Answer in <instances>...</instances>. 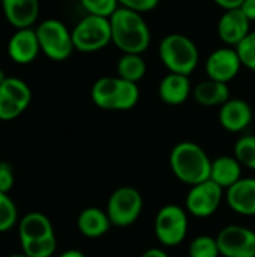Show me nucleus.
<instances>
[{
    "label": "nucleus",
    "instance_id": "1",
    "mask_svg": "<svg viewBox=\"0 0 255 257\" xmlns=\"http://www.w3.org/2000/svg\"><path fill=\"white\" fill-rule=\"evenodd\" d=\"M110 27L111 44L123 54H143L149 50L152 33L143 14L119 8L110 17Z\"/></svg>",
    "mask_w": 255,
    "mask_h": 257
},
{
    "label": "nucleus",
    "instance_id": "2",
    "mask_svg": "<svg viewBox=\"0 0 255 257\" xmlns=\"http://www.w3.org/2000/svg\"><path fill=\"white\" fill-rule=\"evenodd\" d=\"M168 163L173 175L189 187L210 179L212 160L207 152L194 142L177 143L170 152Z\"/></svg>",
    "mask_w": 255,
    "mask_h": 257
},
{
    "label": "nucleus",
    "instance_id": "3",
    "mask_svg": "<svg viewBox=\"0 0 255 257\" xmlns=\"http://www.w3.org/2000/svg\"><path fill=\"white\" fill-rule=\"evenodd\" d=\"M90 98L98 108L108 111H128L140 101V89L137 83L120 77H101L90 90Z\"/></svg>",
    "mask_w": 255,
    "mask_h": 257
},
{
    "label": "nucleus",
    "instance_id": "4",
    "mask_svg": "<svg viewBox=\"0 0 255 257\" xmlns=\"http://www.w3.org/2000/svg\"><path fill=\"white\" fill-rule=\"evenodd\" d=\"M158 54L168 72L191 75L200 62V51L195 42L182 33L164 36L158 47Z\"/></svg>",
    "mask_w": 255,
    "mask_h": 257
},
{
    "label": "nucleus",
    "instance_id": "5",
    "mask_svg": "<svg viewBox=\"0 0 255 257\" xmlns=\"http://www.w3.org/2000/svg\"><path fill=\"white\" fill-rule=\"evenodd\" d=\"M36 36L41 51L53 62H63L71 57L74 48L72 32L65 23L56 18L44 20L36 26Z\"/></svg>",
    "mask_w": 255,
    "mask_h": 257
},
{
    "label": "nucleus",
    "instance_id": "6",
    "mask_svg": "<svg viewBox=\"0 0 255 257\" xmlns=\"http://www.w3.org/2000/svg\"><path fill=\"white\" fill-rule=\"evenodd\" d=\"M155 236L158 242L164 247H177L180 245L189 229V214L185 206L174 203L162 206L155 217L153 223Z\"/></svg>",
    "mask_w": 255,
    "mask_h": 257
},
{
    "label": "nucleus",
    "instance_id": "7",
    "mask_svg": "<svg viewBox=\"0 0 255 257\" xmlns=\"http://www.w3.org/2000/svg\"><path fill=\"white\" fill-rule=\"evenodd\" d=\"M71 32L74 48L80 53H96L111 44L110 18L87 14Z\"/></svg>",
    "mask_w": 255,
    "mask_h": 257
},
{
    "label": "nucleus",
    "instance_id": "8",
    "mask_svg": "<svg viewBox=\"0 0 255 257\" xmlns=\"http://www.w3.org/2000/svg\"><path fill=\"white\" fill-rule=\"evenodd\" d=\"M143 196L134 187L123 185L116 188L107 202V214L110 221L116 227L132 226L143 212Z\"/></svg>",
    "mask_w": 255,
    "mask_h": 257
},
{
    "label": "nucleus",
    "instance_id": "9",
    "mask_svg": "<svg viewBox=\"0 0 255 257\" xmlns=\"http://www.w3.org/2000/svg\"><path fill=\"white\" fill-rule=\"evenodd\" d=\"M224 199L225 190L207 179L189 188L185 197V209L195 218H209L219 209Z\"/></svg>",
    "mask_w": 255,
    "mask_h": 257
},
{
    "label": "nucleus",
    "instance_id": "10",
    "mask_svg": "<svg viewBox=\"0 0 255 257\" xmlns=\"http://www.w3.org/2000/svg\"><path fill=\"white\" fill-rule=\"evenodd\" d=\"M32 102L29 84L18 77H6L0 86V120L9 122L20 117Z\"/></svg>",
    "mask_w": 255,
    "mask_h": 257
},
{
    "label": "nucleus",
    "instance_id": "11",
    "mask_svg": "<svg viewBox=\"0 0 255 257\" xmlns=\"http://www.w3.org/2000/svg\"><path fill=\"white\" fill-rule=\"evenodd\" d=\"M221 257H255V230L230 224L216 235Z\"/></svg>",
    "mask_w": 255,
    "mask_h": 257
},
{
    "label": "nucleus",
    "instance_id": "12",
    "mask_svg": "<svg viewBox=\"0 0 255 257\" xmlns=\"http://www.w3.org/2000/svg\"><path fill=\"white\" fill-rule=\"evenodd\" d=\"M242 69V62L234 47H221L213 50L206 59L204 71L209 80L228 84L237 77Z\"/></svg>",
    "mask_w": 255,
    "mask_h": 257
},
{
    "label": "nucleus",
    "instance_id": "13",
    "mask_svg": "<svg viewBox=\"0 0 255 257\" xmlns=\"http://www.w3.org/2000/svg\"><path fill=\"white\" fill-rule=\"evenodd\" d=\"M216 32L219 39L227 47L236 48L251 33V21L239 8L224 11V14L218 20Z\"/></svg>",
    "mask_w": 255,
    "mask_h": 257
},
{
    "label": "nucleus",
    "instance_id": "14",
    "mask_svg": "<svg viewBox=\"0 0 255 257\" xmlns=\"http://www.w3.org/2000/svg\"><path fill=\"white\" fill-rule=\"evenodd\" d=\"M39 53L41 47L33 27L17 29L8 41V56L17 65H29L35 62Z\"/></svg>",
    "mask_w": 255,
    "mask_h": 257
},
{
    "label": "nucleus",
    "instance_id": "15",
    "mask_svg": "<svg viewBox=\"0 0 255 257\" xmlns=\"http://www.w3.org/2000/svg\"><path fill=\"white\" fill-rule=\"evenodd\" d=\"M254 113L251 105L240 98H230L219 107L218 119L221 126L233 134L245 131L252 122Z\"/></svg>",
    "mask_w": 255,
    "mask_h": 257
},
{
    "label": "nucleus",
    "instance_id": "16",
    "mask_svg": "<svg viewBox=\"0 0 255 257\" xmlns=\"http://www.w3.org/2000/svg\"><path fill=\"white\" fill-rule=\"evenodd\" d=\"M225 202L233 212L243 217H254L255 178H242L225 190Z\"/></svg>",
    "mask_w": 255,
    "mask_h": 257
},
{
    "label": "nucleus",
    "instance_id": "17",
    "mask_svg": "<svg viewBox=\"0 0 255 257\" xmlns=\"http://www.w3.org/2000/svg\"><path fill=\"white\" fill-rule=\"evenodd\" d=\"M56 236L51 220L42 212H27L18 221V239L20 244L35 242Z\"/></svg>",
    "mask_w": 255,
    "mask_h": 257
},
{
    "label": "nucleus",
    "instance_id": "18",
    "mask_svg": "<svg viewBox=\"0 0 255 257\" xmlns=\"http://www.w3.org/2000/svg\"><path fill=\"white\" fill-rule=\"evenodd\" d=\"M0 5L5 18L15 29H29L38 21L39 0H3Z\"/></svg>",
    "mask_w": 255,
    "mask_h": 257
},
{
    "label": "nucleus",
    "instance_id": "19",
    "mask_svg": "<svg viewBox=\"0 0 255 257\" xmlns=\"http://www.w3.org/2000/svg\"><path fill=\"white\" fill-rule=\"evenodd\" d=\"M192 93V86L188 75L168 72L158 86V95L168 105H180Z\"/></svg>",
    "mask_w": 255,
    "mask_h": 257
},
{
    "label": "nucleus",
    "instance_id": "20",
    "mask_svg": "<svg viewBox=\"0 0 255 257\" xmlns=\"http://www.w3.org/2000/svg\"><path fill=\"white\" fill-rule=\"evenodd\" d=\"M111 221L105 209L89 206L83 209L77 218V227L80 233L90 239H98L108 233L111 229Z\"/></svg>",
    "mask_w": 255,
    "mask_h": 257
},
{
    "label": "nucleus",
    "instance_id": "21",
    "mask_svg": "<svg viewBox=\"0 0 255 257\" xmlns=\"http://www.w3.org/2000/svg\"><path fill=\"white\" fill-rule=\"evenodd\" d=\"M243 166L237 161L234 155H221L212 160L210 167V181L218 184L221 188L228 190L237 181H240Z\"/></svg>",
    "mask_w": 255,
    "mask_h": 257
},
{
    "label": "nucleus",
    "instance_id": "22",
    "mask_svg": "<svg viewBox=\"0 0 255 257\" xmlns=\"http://www.w3.org/2000/svg\"><path fill=\"white\" fill-rule=\"evenodd\" d=\"M192 93H194V99L203 107H221L231 98L228 84L213 81L209 78L200 81L194 87Z\"/></svg>",
    "mask_w": 255,
    "mask_h": 257
},
{
    "label": "nucleus",
    "instance_id": "23",
    "mask_svg": "<svg viewBox=\"0 0 255 257\" xmlns=\"http://www.w3.org/2000/svg\"><path fill=\"white\" fill-rule=\"evenodd\" d=\"M117 77L138 83L144 78L147 72V63L143 59V54H122L116 65Z\"/></svg>",
    "mask_w": 255,
    "mask_h": 257
},
{
    "label": "nucleus",
    "instance_id": "24",
    "mask_svg": "<svg viewBox=\"0 0 255 257\" xmlns=\"http://www.w3.org/2000/svg\"><path fill=\"white\" fill-rule=\"evenodd\" d=\"M234 157L243 167L255 170V134H245L237 139L234 143Z\"/></svg>",
    "mask_w": 255,
    "mask_h": 257
},
{
    "label": "nucleus",
    "instance_id": "25",
    "mask_svg": "<svg viewBox=\"0 0 255 257\" xmlns=\"http://www.w3.org/2000/svg\"><path fill=\"white\" fill-rule=\"evenodd\" d=\"M189 257H221L219 247L216 242V236L200 235L194 238L188 247Z\"/></svg>",
    "mask_w": 255,
    "mask_h": 257
},
{
    "label": "nucleus",
    "instance_id": "26",
    "mask_svg": "<svg viewBox=\"0 0 255 257\" xmlns=\"http://www.w3.org/2000/svg\"><path fill=\"white\" fill-rule=\"evenodd\" d=\"M18 224V209L8 193L0 191V233H5Z\"/></svg>",
    "mask_w": 255,
    "mask_h": 257
},
{
    "label": "nucleus",
    "instance_id": "27",
    "mask_svg": "<svg viewBox=\"0 0 255 257\" xmlns=\"http://www.w3.org/2000/svg\"><path fill=\"white\" fill-rule=\"evenodd\" d=\"M57 250V238L51 236L47 239L21 244V253L27 257H53Z\"/></svg>",
    "mask_w": 255,
    "mask_h": 257
},
{
    "label": "nucleus",
    "instance_id": "28",
    "mask_svg": "<svg viewBox=\"0 0 255 257\" xmlns=\"http://www.w3.org/2000/svg\"><path fill=\"white\" fill-rule=\"evenodd\" d=\"M83 9L89 15L110 18L119 8V0H80Z\"/></svg>",
    "mask_w": 255,
    "mask_h": 257
},
{
    "label": "nucleus",
    "instance_id": "29",
    "mask_svg": "<svg viewBox=\"0 0 255 257\" xmlns=\"http://www.w3.org/2000/svg\"><path fill=\"white\" fill-rule=\"evenodd\" d=\"M236 50L242 66L255 72V30H251V33L236 47Z\"/></svg>",
    "mask_w": 255,
    "mask_h": 257
},
{
    "label": "nucleus",
    "instance_id": "30",
    "mask_svg": "<svg viewBox=\"0 0 255 257\" xmlns=\"http://www.w3.org/2000/svg\"><path fill=\"white\" fill-rule=\"evenodd\" d=\"M161 0H119L120 8H126L131 11H135L138 14H147L156 9Z\"/></svg>",
    "mask_w": 255,
    "mask_h": 257
},
{
    "label": "nucleus",
    "instance_id": "31",
    "mask_svg": "<svg viewBox=\"0 0 255 257\" xmlns=\"http://www.w3.org/2000/svg\"><path fill=\"white\" fill-rule=\"evenodd\" d=\"M14 182H15V176H14L12 167L8 163L2 161L0 163V191L9 194V191L14 187Z\"/></svg>",
    "mask_w": 255,
    "mask_h": 257
},
{
    "label": "nucleus",
    "instance_id": "32",
    "mask_svg": "<svg viewBox=\"0 0 255 257\" xmlns=\"http://www.w3.org/2000/svg\"><path fill=\"white\" fill-rule=\"evenodd\" d=\"M239 9L243 12V15H245L251 23L255 21V0H245V2L240 5Z\"/></svg>",
    "mask_w": 255,
    "mask_h": 257
},
{
    "label": "nucleus",
    "instance_id": "33",
    "mask_svg": "<svg viewBox=\"0 0 255 257\" xmlns=\"http://www.w3.org/2000/svg\"><path fill=\"white\" fill-rule=\"evenodd\" d=\"M215 5H218L219 8H222L224 11H230V9H237L240 8V5L245 0H212Z\"/></svg>",
    "mask_w": 255,
    "mask_h": 257
},
{
    "label": "nucleus",
    "instance_id": "34",
    "mask_svg": "<svg viewBox=\"0 0 255 257\" xmlns=\"http://www.w3.org/2000/svg\"><path fill=\"white\" fill-rule=\"evenodd\" d=\"M141 257H170L167 254V251L165 250H162V248H158V247H153V248H147Z\"/></svg>",
    "mask_w": 255,
    "mask_h": 257
},
{
    "label": "nucleus",
    "instance_id": "35",
    "mask_svg": "<svg viewBox=\"0 0 255 257\" xmlns=\"http://www.w3.org/2000/svg\"><path fill=\"white\" fill-rule=\"evenodd\" d=\"M56 257H87L83 251H80V250H75V248H71V250H66V251H63V253H60L59 256Z\"/></svg>",
    "mask_w": 255,
    "mask_h": 257
},
{
    "label": "nucleus",
    "instance_id": "36",
    "mask_svg": "<svg viewBox=\"0 0 255 257\" xmlns=\"http://www.w3.org/2000/svg\"><path fill=\"white\" fill-rule=\"evenodd\" d=\"M5 78H6V75H5V72H3V69L0 68V86H2V83L5 81Z\"/></svg>",
    "mask_w": 255,
    "mask_h": 257
},
{
    "label": "nucleus",
    "instance_id": "37",
    "mask_svg": "<svg viewBox=\"0 0 255 257\" xmlns=\"http://www.w3.org/2000/svg\"><path fill=\"white\" fill-rule=\"evenodd\" d=\"M8 257H27L24 253H15V254H9Z\"/></svg>",
    "mask_w": 255,
    "mask_h": 257
},
{
    "label": "nucleus",
    "instance_id": "38",
    "mask_svg": "<svg viewBox=\"0 0 255 257\" xmlns=\"http://www.w3.org/2000/svg\"><path fill=\"white\" fill-rule=\"evenodd\" d=\"M2 2H3V0H0V3H2Z\"/></svg>",
    "mask_w": 255,
    "mask_h": 257
}]
</instances>
